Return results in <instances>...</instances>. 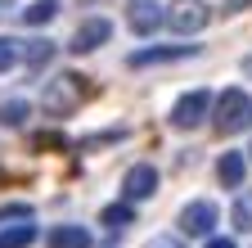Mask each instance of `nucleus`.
<instances>
[{"label": "nucleus", "instance_id": "nucleus-5", "mask_svg": "<svg viewBox=\"0 0 252 248\" xmlns=\"http://www.w3.org/2000/svg\"><path fill=\"white\" fill-rule=\"evenodd\" d=\"M216 203L212 199H194V203H185L180 208V230L185 235H194V239H207L212 235V226H216Z\"/></svg>", "mask_w": 252, "mask_h": 248}, {"label": "nucleus", "instance_id": "nucleus-11", "mask_svg": "<svg viewBox=\"0 0 252 248\" xmlns=\"http://www.w3.org/2000/svg\"><path fill=\"white\" fill-rule=\"evenodd\" d=\"M216 176H220V185H243V176H248V163H243V153H234V149H225L220 153V163H216Z\"/></svg>", "mask_w": 252, "mask_h": 248}, {"label": "nucleus", "instance_id": "nucleus-21", "mask_svg": "<svg viewBox=\"0 0 252 248\" xmlns=\"http://www.w3.org/2000/svg\"><path fill=\"white\" fill-rule=\"evenodd\" d=\"M207 248H234V239H207Z\"/></svg>", "mask_w": 252, "mask_h": 248}, {"label": "nucleus", "instance_id": "nucleus-17", "mask_svg": "<svg viewBox=\"0 0 252 248\" xmlns=\"http://www.w3.org/2000/svg\"><path fill=\"white\" fill-rule=\"evenodd\" d=\"M230 221H234V230H252V194H239V199H234Z\"/></svg>", "mask_w": 252, "mask_h": 248}, {"label": "nucleus", "instance_id": "nucleus-20", "mask_svg": "<svg viewBox=\"0 0 252 248\" xmlns=\"http://www.w3.org/2000/svg\"><path fill=\"white\" fill-rule=\"evenodd\" d=\"M144 248H185V244H180V239H171V235H153Z\"/></svg>", "mask_w": 252, "mask_h": 248}, {"label": "nucleus", "instance_id": "nucleus-10", "mask_svg": "<svg viewBox=\"0 0 252 248\" xmlns=\"http://www.w3.org/2000/svg\"><path fill=\"white\" fill-rule=\"evenodd\" d=\"M45 244L50 248H90V230L86 226H54L45 235Z\"/></svg>", "mask_w": 252, "mask_h": 248}, {"label": "nucleus", "instance_id": "nucleus-22", "mask_svg": "<svg viewBox=\"0 0 252 248\" xmlns=\"http://www.w3.org/2000/svg\"><path fill=\"white\" fill-rule=\"evenodd\" d=\"M243 72H248V77H252V54H248V59H243Z\"/></svg>", "mask_w": 252, "mask_h": 248}, {"label": "nucleus", "instance_id": "nucleus-12", "mask_svg": "<svg viewBox=\"0 0 252 248\" xmlns=\"http://www.w3.org/2000/svg\"><path fill=\"white\" fill-rule=\"evenodd\" d=\"M54 18H59V0H32V5L23 9V23L27 27H45Z\"/></svg>", "mask_w": 252, "mask_h": 248}, {"label": "nucleus", "instance_id": "nucleus-9", "mask_svg": "<svg viewBox=\"0 0 252 248\" xmlns=\"http://www.w3.org/2000/svg\"><path fill=\"white\" fill-rule=\"evenodd\" d=\"M198 45H149L126 59V68H149V64H176V59H194Z\"/></svg>", "mask_w": 252, "mask_h": 248}, {"label": "nucleus", "instance_id": "nucleus-15", "mask_svg": "<svg viewBox=\"0 0 252 248\" xmlns=\"http://www.w3.org/2000/svg\"><path fill=\"white\" fill-rule=\"evenodd\" d=\"M99 221H104L108 230H122V226L135 221V208H131V203H108V208L99 212Z\"/></svg>", "mask_w": 252, "mask_h": 248}, {"label": "nucleus", "instance_id": "nucleus-3", "mask_svg": "<svg viewBox=\"0 0 252 248\" xmlns=\"http://www.w3.org/2000/svg\"><path fill=\"white\" fill-rule=\"evenodd\" d=\"M207 18H212V9L203 5V0H171V9L162 14V23L171 27L176 36H194V32H203Z\"/></svg>", "mask_w": 252, "mask_h": 248}, {"label": "nucleus", "instance_id": "nucleus-18", "mask_svg": "<svg viewBox=\"0 0 252 248\" xmlns=\"http://www.w3.org/2000/svg\"><path fill=\"white\" fill-rule=\"evenodd\" d=\"M9 221H32V208L27 203H5L0 208V226H9Z\"/></svg>", "mask_w": 252, "mask_h": 248}, {"label": "nucleus", "instance_id": "nucleus-4", "mask_svg": "<svg viewBox=\"0 0 252 248\" xmlns=\"http://www.w3.org/2000/svg\"><path fill=\"white\" fill-rule=\"evenodd\" d=\"M207 113H212V95H207V90H189V95H180V100L171 104L167 122H171L176 131H194V127H203V122H207Z\"/></svg>", "mask_w": 252, "mask_h": 248}, {"label": "nucleus", "instance_id": "nucleus-2", "mask_svg": "<svg viewBox=\"0 0 252 248\" xmlns=\"http://www.w3.org/2000/svg\"><path fill=\"white\" fill-rule=\"evenodd\" d=\"M81 100H86V81H81V72H63V77H54V81L45 86V95H41V104H45L50 117H68V113H77Z\"/></svg>", "mask_w": 252, "mask_h": 248}, {"label": "nucleus", "instance_id": "nucleus-7", "mask_svg": "<svg viewBox=\"0 0 252 248\" xmlns=\"http://www.w3.org/2000/svg\"><path fill=\"white\" fill-rule=\"evenodd\" d=\"M108 36H113V23H108V18H86L77 32H72L68 50H72V54H90V50H99Z\"/></svg>", "mask_w": 252, "mask_h": 248}, {"label": "nucleus", "instance_id": "nucleus-14", "mask_svg": "<svg viewBox=\"0 0 252 248\" xmlns=\"http://www.w3.org/2000/svg\"><path fill=\"white\" fill-rule=\"evenodd\" d=\"M32 239H36V226L32 221H14L5 235H0V248H27Z\"/></svg>", "mask_w": 252, "mask_h": 248}, {"label": "nucleus", "instance_id": "nucleus-16", "mask_svg": "<svg viewBox=\"0 0 252 248\" xmlns=\"http://www.w3.org/2000/svg\"><path fill=\"white\" fill-rule=\"evenodd\" d=\"M27 113H32L27 100H5V104H0V127H23Z\"/></svg>", "mask_w": 252, "mask_h": 248}, {"label": "nucleus", "instance_id": "nucleus-19", "mask_svg": "<svg viewBox=\"0 0 252 248\" xmlns=\"http://www.w3.org/2000/svg\"><path fill=\"white\" fill-rule=\"evenodd\" d=\"M14 64H18V45L9 36H0V72H9Z\"/></svg>", "mask_w": 252, "mask_h": 248}, {"label": "nucleus", "instance_id": "nucleus-6", "mask_svg": "<svg viewBox=\"0 0 252 248\" xmlns=\"http://www.w3.org/2000/svg\"><path fill=\"white\" fill-rule=\"evenodd\" d=\"M122 194H126V203L153 199V194H158V167H153V163H135L131 172L122 176Z\"/></svg>", "mask_w": 252, "mask_h": 248}, {"label": "nucleus", "instance_id": "nucleus-1", "mask_svg": "<svg viewBox=\"0 0 252 248\" xmlns=\"http://www.w3.org/2000/svg\"><path fill=\"white\" fill-rule=\"evenodd\" d=\"M212 127L220 136H234V131H248L252 127V95L239 86L220 90V95L212 100Z\"/></svg>", "mask_w": 252, "mask_h": 248}, {"label": "nucleus", "instance_id": "nucleus-13", "mask_svg": "<svg viewBox=\"0 0 252 248\" xmlns=\"http://www.w3.org/2000/svg\"><path fill=\"white\" fill-rule=\"evenodd\" d=\"M18 59L36 72V68H45L50 59H54V41H27V50H18Z\"/></svg>", "mask_w": 252, "mask_h": 248}, {"label": "nucleus", "instance_id": "nucleus-8", "mask_svg": "<svg viewBox=\"0 0 252 248\" xmlns=\"http://www.w3.org/2000/svg\"><path fill=\"white\" fill-rule=\"evenodd\" d=\"M126 23H131L135 36H153L158 27H162V5H158V0H131V5H126Z\"/></svg>", "mask_w": 252, "mask_h": 248}]
</instances>
